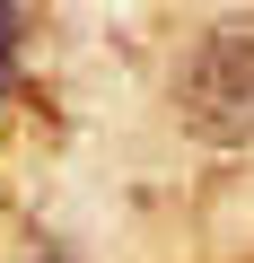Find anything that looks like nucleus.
I'll list each match as a JSON object with an SVG mask.
<instances>
[{"mask_svg": "<svg viewBox=\"0 0 254 263\" xmlns=\"http://www.w3.org/2000/svg\"><path fill=\"white\" fill-rule=\"evenodd\" d=\"M18 88V0H0V105Z\"/></svg>", "mask_w": 254, "mask_h": 263, "instance_id": "2", "label": "nucleus"}, {"mask_svg": "<svg viewBox=\"0 0 254 263\" xmlns=\"http://www.w3.org/2000/svg\"><path fill=\"white\" fill-rule=\"evenodd\" d=\"M184 114L219 141H245L254 132V27H219L193 70H184Z\"/></svg>", "mask_w": 254, "mask_h": 263, "instance_id": "1", "label": "nucleus"}, {"mask_svg": "<svg viewBox=\"0 0 254 263\" xmlns=\"http://www.w3.org/2000/svg\"><path fill=\"white\" fill-rule=\"evenodd\" d=\"M44 263H62V254H44Z\"/></svg>", "mask_w": 254, "mask_h": 263, "instance_id": "3", "label": "nucleus"}]
</instances>
